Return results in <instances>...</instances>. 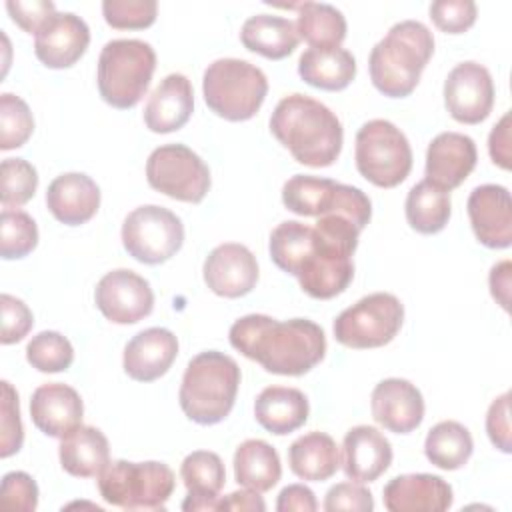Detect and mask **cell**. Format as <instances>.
Returning <instances> with one entry per match:
<instances>
[{"label": "cell", "mask_w": 512, "mask_h": 512, "mask_svg": "<svg viewBox=\"0 0 512 512\" xmlns=\"http://www.w3.org/2000/svg\"><path fill=\"white\" fill-rule=\"evenodd\" d=\"M46 206L58 222L80 226L98 212L100 188L82 172H66L50 182L46 190Z\"/></svg>", "instance_id": "25"}, {"label": "cell", "mask_w": 512, "mask_h": 512, "mask_svg": "<svg viewBox=\"0 0 512 512\" xmlns=\"http://www.w3.org/2000/svg\"><path fill=\"white\" fill-rule=\"evenodd\" d=\"M26 360L38 372L54 374L68 370L74 360V348L66 336L54 330H44L32 336L26 344Z\"/></svg>", "instance_id": "38"}, {"label": "cell", "mask_w": 512, "mask_h": 512, "mask_svg": "<svg viewBox=\"0 0 512 512\" xmlns=\"http://www.w3.org/2000/svg\"><path fill=\"white\" fill-rule=\"evenodd\" d=\"M240 40L250 52L270 60H282L296 50L300 36L296 32V24L288 18L254 14L242 24Z\"/></svg>", "instance_id": "30"}, {"label": "cell", "mask_w": 512, "mask_h": 512, "mask_svg": "<svg viewBox=\"0 0 512 512\" xmlns=\"http://www.w3.org/2000/svg\"><path fill=\"white\" fill-rule=\"evenodd\" d=\"M0 200L4 210H18L38 188V172L24 158H6L0 166Z\"/></svg>", "instance_id": "39"}, {"label": "cell", "mask_w": 512, "mask_h": 512, "mask_svg": "<svg viewBox=\"0 0 512 512\" xmlns=\"http://www.w3.org/2000/svg\"><path fill=\"white\" fill-rule=\"evenodd\" d=\"M474 236L486 248L502 250L512 244V200L500 184L476 186L466 202Z\"/></svg>", "instance_id": "15"}, {"label": "cell", "mask_w": 512, "mask_h": 512, "mask_svg": "<svg viewBox=\"0 0 512 512\" xmlns=\"http://www.w3.org/2000/svg\"><path fill=\"white\" fill-rule=\"evenodd\" d=\"M240 386V366L224 352L196 354L182 376L178 400L182 412L196 424L222 422L234 408Z\"/></svg>", "instance_id": "4"}, {"label": "cell", "mask_w": 512, "mask_h": 512, "mask_svg": "<svg viewBox=\"0 0 512 512\" xmlns=\"http://www.w3.org/2000/svg\"><path fill=\"white\" fill-rule=\"evenodd\" d=\"M432 54L434 36L428 26L418 20L396 22L370 52V80L388 98L410 96Z\"/></svg>", "instance_id": "3"}, {"label": "cell", "mask_w": 512, "mask_h": 512, "mask_svg": "<svg viewBox=\"0 0 512 512\" xmlns=\"http://www.w3.org/2000/svg\"><path fill=\"white\" fill-rule=\"evenodd\" d=\"M488 282H490L492 298L504 310H508V304H510V260H502V262L494 264L490 270Z\"/></svg>", "instance_id": "52"}, {"label": "cell", "mask_w": 512, "mask_h": 512, "mask_svg": "<svg viewBox=\"0 0 512 512\" xmlns=\"http://www.w3.org/2000/svg\"><path fill=\"white\" fill-rule=\"evenodd\" d=\"M266 92V74L246 60L218 58L204 70V102L216 116L224 120H250L260 110Z\"/></svg>", "instance_id": "6"}, {"label": "cell", "mask_w": 512, "mask_h": 512, "mask_svg": "<svg viewBox=\"0 0 512 512\" xmlns=\"http://www.w3.org/2000/svg\"><path fill=\"white\" fill-rule=\"evenodd\" d=\"M94 302L102 316L114 324H136L154 308V292L146 278L134 270L106 272L94 290Z\"/></svg>", "instance_id": "14"}, {"label": "cell", "mask_w": 512, "mask_h": 512, "mask_svg": "<svg viewBox=\"0 0 512 512\" xmlns=\"http://www.w3.org/2000/svg\"><path fill=\"white\" fill-rule=\"evenodd\" d=\"M90 44L88 24L72 12H56L34 36L36 58L54 70L74 66Z\"/></svg>", "instance_id": "17"}, {"label": "cell", "mask_w": 512, "mask_h": 512, "mask_svg": "<svg viewBox=\"0 0 512 512\" xmlns=\"http://www.w3.org/2000/svg\"><path fill=\"white\" fill-rule=\"evenodd\" d=\"M314 230V228H312ZM300 288L316 300H330L342 294L354 278L352 256L326 246L314 234V252L296 274Z\"/></svg>", "instance_id": "20"}, {"label": "cell", "mask_w": 512, "mask_h": 512, "mask_svg": "<svg viewBox=\"0 0 512 512\" xmlns=\"http://www.w3.org/2000/svg\"><path fill=\"white\" fill-rule=\"evenodd\" d=\"M148 184L180 202L198 204L210 190V170L204 160L184 144H164L146 160Z\"/></svg>", "instance_id": "12"}, {"label": "cell", "mask_w": 512, "mask_h": 512, "mask_svg": "<svg viewBox=\"0 0 512 512\" xmlns=\"http://www.w3.org/2000/svg\"><path fill=\"white\" fill-rule=\"evenodd\" d=\"M38 244V226L22 210H2L0 214V254L16 260L30 254Z\"/></svg>", "instance_id": "40"}, {"label": "cell", "mask_w": 512, "mask_h": 512, "mask_svg": "<svg viewBox=\"0 0 512 512\" xmlns=\"http://www.w3.org/2000/svg\"><path fill=\"white\" fill-rule=\"evenodd\" d=\"M0 456L8 458L22 448L24 428L20 420L18 392L8 380H2V420H0Z\"/></svg>", "instance_id": "43"}, {"label": "cell", "mask_w": 512, "mask_h": 512, "mask_svg": "<svg viewBox=\"0 0 512 512\" xmlns=\"http://www.w3.org/2000/svg\"><path fill=\"white\" fill-rule=\"evenodd\" d=\"M228 338L240 354L280 376H302L326 354L324 330L306 318L280 322L266 314H246L230 326Z\"/></svg>", "instance_id": "1"}, {"label": "cell", "mask_w": 512, "mask_h": 512, "mask_svg": "<svg viewBox=\"0 0 512 512\" xmlns=\"http://www.w3.org/2000/svg\"><path fill=\"white\" fill-rule=\"evenodd\" d=\"M296 32L310 48H334L346 38V18L332 4L302 2L298 4Z\"/></svg>", "instance_id": "35"}, {"label": "cell", "mask_w": 512, "mask_h": 512, "mask_svg": "<svg viewBox=\"0 0 512 512\" xmlns=\"http://www.w3.org/2000/svg\"><path fill=\"white\" fill-rule=\"evenodd\" d=\"M102 14L116 30H140L154 24L158 4L156 0H104Z\"/></svg>", "instance_id": "42"}, {"label": "cell", "mask_w": 512, "mask_h": 512, "mask_svg": "<svg viewBox=\"0 0 512 512\" xmlns=\"http://www.w3.org/2000/svg\"><path fill=\"white\" fill-rule=\"evenodd\" d=\"M96 478L104 502L124 510H162L176 486L170 466L156 460H114Z\"/></svg>", "instance_id": "7"}, {"label": "cell", "mask_w": 512, "mask_h": 512, "mask_svg": "<svg viewBox=\"0 0 512 512\" xmlns=\"http://www.w3.org/2000/svg\"><path fill=\"white\" fill-rule=\"evenodd\" d=\"M282 202L298 216L320 218L324 214H344L360 230L372 218L370 198L360 188L308 174H296L284 182Z\"/></svg>", "instance_id": "9"}, {"label": "cell", "mask_w": 512, "mask_h": 512, "mask_svg": "<svg viewBox=\"0 0 512 512\" xmlns=\"http://www.w3.org/2000/svg\"><path fill=\"white\" fill-rule=\"evenodd\" d=\"M180 478L188 490V496L206 498L218 508V492L224 488L226 470L224 462L216 452L194 450L180 466Z\"/></svg>", "instance_id": "37"}, {"label": "cell", "mask_w": 512, "mask_h": 512, "mask_svg": "<svg viewBox=\"0 0 512 512\" xmlns=\"http://www.w3.org/2000/svg\"><path fill=\"white\" fill-rule=\"evenodd\" d=\"M404 212L412 230L418 234H436L444 230L450 220V192L434 186L424 178L410 188Z\"/></svg>", "instance_id": "33"}, {"label": "cell", "mask_w": 512, "mask_h": 512, "mask_svg": "<svg viewBox=\"0 0 512 512\" xmlns=\"http://www.w3.org/2000/svg\"><path fill=\"white\" fill-rule=\"evenodd\" d=\"M32 132L34 118L28 104L16 94H0V148H20L28 142Z\"/></svg>", "instance_id": "41"}, {"label": "cell", "mask_w": 512, "mask_h": 512, "mask_svg": "<svg viewBox=\"0 0 512 512\" xmlns=\"http://www.w3.org/2000/svg\"><path fill=\"white\" fill-rule=\"evenodd\" d=\"M282 476L278 452L260 438L244 440L234 452V478L258 494L272 490Z\"/></svg>", "instance_id": "32"}, {"label": "cell", "mask_w": 512, "mask_h": 512, "mask_svg": "<svg viewBox=\"0 0 512 512\" xmlns=\"http://www.w3.org/2000/svg\"><path fill=\"white\" fill-rule=\"evenodd\" d=\"M390 512H444L452 506V486L436 474H400L382 490Z\"/></svg>", "instance_id": "21"}, {"label": "cell", "mask_w": 512, "mask_h": 512, "mask_svg": "<svg viewBox=\"0 0 512 512\" xmlns=\"http://www.w3.org/2000/svg\"><path fill=\"white\" fill-rule=\"evenodd\" d=\"M6 10L14 24H18L24 32L34 36L56 14V6L50 0H32V2L8 0Z\"/></svg>", "instance_id": "48"}, {"label": "cell", "mask_w": 512, "mask_h": 512, "mask_svg": "<svg viewBox=\"0 0 512 512\" xmlns=\"http://www.w3.org/2000/svg\"><path fill=\"white\" fill-rule=\"evenodd\" d=\"M288 464L298 478L324 482L340 468V452L332 436L324 432H308L290 444Z\"/></svg>", "instance_id": "31"}, {"label": "cell", "mask_w": 512, "mask_h": 512, "mask_svg": "<svg viewBox=\"0 0 512 512\" xmlns=\"http://www.w3.org/2000/svg\"><path fill=\"white\" fill-rule=\"evenodd\" d=\"M478 8L472 0H436L430 4L434 26L446 34H462L474 26Z\"/></svg>", "instance_id": "44"}, {"label": "cell", "mask_w": 512, "mask_h": 512, "mask_svg": "<svg viewBox=\"0 0 512 512\" xmlns=\"http://www.w3.org/2000/svg\"><path fill=\"white\" fill-rule=\"evenodd\" d=\"M30 416L34 426L46 436L64 438L82 424L84 404L72 386L48 382L32 392Z\"/></svg>", "instance_id": "22"}, {"label": "cell", "mask_w": 512, "mask_h": 512, "mask_svg": "<svg viewBox=\"0 0 512 512\" xmlns=\"http://www.w3.org/2000/svg\"><path fill=\"white\" fill-rule=\"evenodd\" d=\"M478 160L476 144L460 132H440L426 150V180L450 192L474 170Z\"/></svg>", "instance_id": "19"}, {"label": "cell", "mask_w": 512, "mask_h": 512, "mask_svg": "<svg viewBox=\"0 0 512 512\" xmlns=\"http://www.w3.org/2000/svg\"><path fill=\"white\" fill-rule=\"evenodd\" d=\"M216 510H258L264 512L266 504L254 490H236L224 498H218Z\"/></svg>", "instance_id": "53"}, {"label": "cell", "mask_w": 512, "mask_h": 512, "mask_svg": "<svg viewBox=\"0 0 512 512\" xmlns=\"http://www.w3.org/2000/svg\"><path fill=\"white\" fill-rule=\"evenodd\" d=\"M300 78L320 90H344L356 76V60L350 50L334 48H308L298 60Z\"/></svg>", "instance_id": "29"}, {"label": "cell", "mask_w": 512, "mask_h": 512, "mask_svg": "<svg viewBox=\"0 0 512 512\" xmlns=\"http://www.w3.org/2000/svg\"><path fill=\"white\" fill-rule=\"evenodd\" d=\"M270 132L296 162L310 168L334 164L344 142L338 116L326 104L298 92L276 104L270 116Z\"/></svg>", "instance_id": "2"}, {"label": "cell", "mask_w": 512, "mask_h": 512, "mask_svg": "<svg viewBox=\"0 0 512 512\" xmlns=\"http://www.w3.org/2000/svg\"><path fill=\"white\" fill-rule=\"evenodd\" d=\"M474 450L468 428L456 420H442L430 428L424 440L426 458L440 470L462 468Z\"/></svg>", "instance_id": "34"}, {"label": "cell", "mask_w": 512, "mask_h": 512, "mask_svg": "<svg viewBox=\"0 0 512 512\" xmlns=\"http://www.w3.org/2000/svg\"><path fill=\"white\" fill-rule=\"evenodd\" d=\"M184 244V224L168 208L144 204L122 222V246L142 264H162Z\"/></svg>", "instance_id": "11"}, {"label": "cell", "mask_w": 512, "mask_h": 512, "mask_svg": "<svg viewBox=\"0 0 512 512\" xmlns=\"http://www.w3.org/2000/svg\"><path fill=\"white\" fill-rule=\"evenodd\" d=\"M340 464L346 478L360 484L374 482L392 464V446L378 428L368 424L354 426L344 436Z\"/></svg>", "instance_id": "23"}, {"label": "cell", "mask_w": 512, "mask_h": 512, "mask_svg": "<svg viewBox=\"0 0 512 512\" xmlns=\"http://www.w3.org/2000/svg\"><path fill=\"white\" fill-rule=\"evenodd\" d=\"M156 68L154 48L136 38H118L104 44L98 56V92L118 110L134 108L146 94Z\"/></svg>", "instance_id": "5"}, {"label": "cell", "mask_w": 512, "mask_h": 512, "mask_svg": "<svg viewBox=\"0 0 512 512\" xmlns=\"http://www.w3.org/2000/svg\"><path fill=\"white\" fill-rule=\"evenodd\" d=\"M58 456L62 468L76 478H94L110 462L108 438L94 426H78L60 438Z\"/></svg>", "instance_id": "28"}, {"label": "cell", "mask_w": 512, "mask_h": 512, "mask_svg": "<svg viewBox=\"0 0 512 512\" xmlns=\"http://www.w3.org/2000/svg\"><path fill=\"white\" fill-rule=\"evenodd\" d=\"M268 250L280 270L296 276L306 258L314 252V230L298 220L280 222L270 234Z\"/></svg>", "instance_id": "36"}, {"label": "cell", "mask_w": 512, "mask_h": 512, "mask_svg": "<svg viewBox=\"0 0 512 512\" xmlns=\"http://www.w3.org/2000/svg\"><path fill=\"white\" fill-rule=\"evenodd\" d=\"M324 510L326 512H372L374 500L368 488H364L360 482H340L334 484L324 498Z\"/></svg>", "instance_id": "47"}, {"label": "cell", "mask_w": 512, "mask_h": 512, "mask_svg": "<svg viewBox=\"0 0 512 512\" xmlns=\"http://www.w3.org/2000/svg\"><path fill=\"white\" fill-rule=\"evenodd\" d=\"M0 310H2V344H14L20 342L34 324V316L30 308L16 296L2 294L0 296Z\"/></svg>", "instance_id": "46"}, {"label": "cell", "mask_w": 512, "mask_h": 512, "mask_svg": "<svg viewBox=\"0 0 512 512\" xmlns=\"http://www.w3.org/2000/svg\"><path fill=\"white\" fill-rule=\"evenodd\" d=\"M444 104L456 122L486 120L494 106V82L488 68L472 60L456 64L444 80Z\"/></svg>", "instance_id": "13"}, {"label": "cell", "mask_w": 512, "mask_h": 512, "mask_svg": "<svg viewBox=\"0 0 512 512\" xmlns=\"http://www.w3.org/2000/svg\"><path fill=\"white\" fill-rule=\"evenodd\" d=\"M308 412L310 406L304 392L288 386H268L254 402L256 422L276 436L298 430L308 420Z\"/></svg>", "instance_id": "27"}, {"label": "cell", "mask_w": 512, "mask_h": 512, "mask_svg": "<svg viewBox=\"0 0 512 512\" xmlns=\"http://www.w3.org/2000/svg\"><path fill=\"white\" fill-rule=\"evenodd\" d=\"M204 282L222 298H240L254 290L258 282L256 256L238 242L216 246L204 260Z\"/></svg>", "instance_id": "16"}, {"label": "cell", "mask_w": 512, "mask_h": 512, "mask_svg": "<svg viewBox=\"0 0 512 512\" xmlns=\"http://www.w3.org/2000/svg\"><path fill=\"white\" fill-rule=\"evenodd\" d=\"M404 322V306L390 292H374L342 310L334 320V338L354 350L380 348L394 340Z\"/></svg>", "instance_id": "10"}, {"label": "cell", "mask_w": 512, "mask_h": 512, "mask_svg": "<svg viewBox=\"0 0 512 512\" xmlns=\"http://www.w3.org/2000/svg\"><path fill=\"white\" fill-rule=\"evenodd\" d=\"M488 152L494 164L510 170V112H506L498 124H494L488 136Z\"/></svg>", "instance_id": "51"}, {"label": "cell", "mask_w": 512, "mask_h": 512, "mask_svg": "<svg viewBox=\"0 0 512 512\" xmlns=\"http://www.w3.org/2000/svg\"><path fill=\"white\" fill-rule=\"evenodd\" d=\"M356 168L378 188L402 184L412 170V148L406 134L384 118L364 122L356 132Z\"/></svg>", "instance_id": "8"}, {"label": "cell", "mask_w": 512, "mask_h": 512, "mask_svg": "<svg viewBox=\"0 0 512 512\" xmlns=\"http://www.w3.org/2000/svg\"><path fill=\"white\" fill-rule=\"evenodd\" d=\"M372 418L394 434L416 430L424 418L422 392L404 378H386L378 382L370 396Z\"/></svg>", "instance_id": "18"}, {"label": "cell", "mask_w": 512, "mask_h": 512, "mask_svg": "<svg viewBox=\"0 0 512 512\" xmlns=\"http://www.w3.org/2000/svg\"><path fill=\"white\" fill-rule=\"evenodd\" d=\"M178 356V338L168 328L152 326L136 336L124 348V372L136 382H152L164 376Z\"/></svg>", "instance_id": "24"}, {"label": "cell", "mask_w": 512, "mask_h": 512, "mask_svg": "<svg viewBox=\"0 0 512 512\" xmlns=\"http://www.w3.org/2000/svg\"><path fill=\"white\" fill-rule=\"evenodd\" d=\"M318 508L314 492L304 484H290L280 490L276 500L278 512H314Z\"/></svg>", "instance_id": "50"}, {"label": "cell", "mask_w": 512, "mask_h": 512, "mask_svg": "<svg viewBox=\"0 0 512 512\" xmlns=\"http://www.w3.org/2000/svg\"><path fill=\"white\" fill-rule=\"evenodd\" d=\"M194 90L184 74H168L150 94L144 106V124L150 132L168 134L180 130L192 116Z\"/></svg>", "instance_id": "26"}, {"label": "cell", "mask_w": 512, "mask_h": 512, "mask_svg": "<svg viewBox=\"0 0 512 512\" xmlns=\"http://www.w3.org/2000/svg\"><path fill=\"white\" fill-rule=\"evenodd\" d=\"M2 506L18 512H34L38 506V486L26 472L14 470L2 478Z\"/></svg>", "instance_id": "45"}, {"label": "cell", "mask_w": 512, "mask_h": 512, "mask_svg": "<svg viewBox=\"0 0 512 512\" xmlns=\"http://www.w3.org/2000/svg\"><path fill=\"white\" fill-rule=\"evenodd\" d=\"M486 432L490 442L504 454L512 452L510 444V392L492 400L486 414Z\"/></svg>", "instance_id": "49"}]
</instances>
